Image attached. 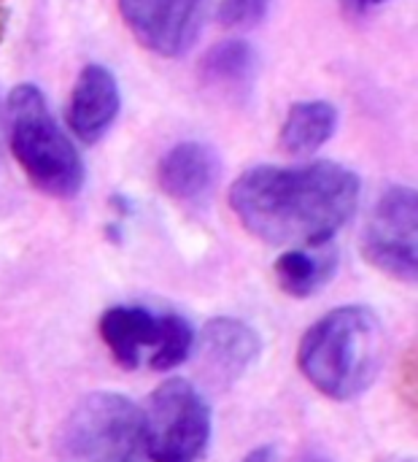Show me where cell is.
<instances>
[{
  "label": "cell",
  "instance_id": "6da1fadb",
  "mask_svg": "<svg viewBox=\"0 0 418 462\" xmlns=\"http://www.w3.org/2000/svg\"><path fill=\"white\" fill-rule=\"evenodd\" d=\"M241 225L273 246H322L354 217L359 176L338 162L257 165L230 189Z\"/></svg>",
  "mask_w": 418,
  "mask_h": 462
},
{
  "label": "cell",
  "instance_id": "7a4b0ae2",
  "mask_svg": "<svg viewBox=\"0 0 418 462\" xmlns=\"http://www.w3.org/2000/svg\"><path fill=\"white\" fill-rule=\"evenodd\" d=\"M384 325L368 306L324 314L300 341L303 376L332 401H354L373 387L384 365Z\"/></svg>",
  "mask_w": 418,
  "mask_h": 462
},
{
  "label": "cell",
  "instance_id": "3957f363",
  "mask_svg": "<svg viewBox=\"0 0 418 462\" xmlns=\"http://www.w3.org/2000/svg\"><path fill=\"white\" fill-rule=\"evenodd\" d=\"M5 122L11 152L27 179L46 195L73 198L84 184V162L35 84L14 87Z\"/></svg>",
  "mask_w": 418,
  "mask_h": 462
},
{
  "label": "cell",
  "instance_id": "277c9868",
  "mask_svg": "<svg viewBox=\"0 0 418 462\" xmlns=\"http://www.w3.org/2000/svg\"><path fill=\"white\" fill-rule=\"evenodd\" d=\"M59 462H149L143 409L119 393L84 395L62 422Z\"/></svg>",
  "mask_w": 418,
  "mask_h": 462
},
{
  "label": "cell",
  "instance_id": "5b68a950",
  "mask_svg": "<svg viewBox=\"0 0 418 462\" xmlns=\"http://www.w3.org/2000/svg\"><path fill=\"white\" fill-rule=\"evenodd\" d=\"M149 462H203L211 444V406L186 379L162 382L143 411Z\"/></svg>",
  "mask_w": 418,
  "mask_h": 462
},
{
  "label": "cell",
  "instance_id": "8992f818",
  "mask_svg": "<svg viewBox=\"0 0 418 462\" xmlns=\"http://www.w3.org/2000/svg\"><path fill=\"white\" fill-rule=\"evenodd\" d=\"M418 200L411 187H389L376 203L362 252L384 273L400 282H416Z\"/></svg>",
  "mask_w": 418,
  "mask_h": 462
},
{
  "label": "cell",
  "instance_id": "52a82bcc",
  "mask_svg": "<svg viewBox=\"0 0 418 462\" xmlns=\"http://www.w3.org/2000/svg\"><path fill=\"white\" fill-rule=\"evenodd\" d=\"M132 35L159 57H181L197 41L208 0H116Z\"/></svg>",
  "mask_w": 418,
  "mask_h": 462
},
{
  "label": "cell",
  "instance_id": "ba28073f",
  "mask_svg": "<svg viewBox=\"0 0 418 462\" xmlns=\"http://www.w3.org/2000/svg\"><path fill=\"white\" fill-rule=\"evenodd\" d=\"M119 108H122V92L116 76L105 65L92 62L78 73L76 87L70 92L68 127L78 141L97 143L116 122Z\"/></svg>",
  "mask_w": 418,
  "mask_h": 462
},
{
  "label": "cell",
  "instance_id": "9c48e42d",
  "mask_svg": "<svg viewBox=\"0 0 418 462\" xmlns=\"http://www.w3.org/2000/svg\"><path fill=\"white\" fill-rule=\"evenodd\" d=\"M259 333L235 317H216L200 336V357L211 379L222 384L238 382L259 357Z\"/></svg>",
  "mask_w": 418,
  "mask_h": 462
},
{
  "label": "cell",
  "instance_id": "30bf717a",
  "mask_svg": "<svg viewBox=\"0 0 418 462\" xmlns=\"http://www.w3.org/2000/svg\"><path fill=\"white\" fill-rule=\"evenodd\" d=\"M165 314L143 306H114L100 317V336L114 360L132 371L151 360L162 341Z\"/></svg>",
  "mask_w": 418,
  "mask_h": 462
},
{
  "label": "cell",
  "instance_id": "8fae6325",
  "mask_svg": "<svg viewBox=\"0 0 418 462\" xmlns=\"http://www.w3.org/2000/svg\"><path fill=\"white\" fill-rule=\"evenodd\" d=\"M219 171V157L208 143L184 141L165 152L157 168V179L170 198L195 203L216 187Z\"/></svg>",
  "mask_w": 418,
  "mask_h": 462
},
{
  "label": "cell",
  "instance_id": "7c38bea8",
  "mask_svg": "<svg viewBox=\"0 0 418 462\" xmlns=\"http://www.w3.org/2000/svg\"><path fill=\"white\" fill-rule=\"evenodd\" d=\"M335 271H338V249L332 246V241L322 246H295L276 260L278 287L292 298L316 295L322 287L330 284Z\"/></svg>",
  "mask_w": 418,
  "mask_h": 462
},
{
  "label": "cell",
  "instance_id": "4fadbf2b",
  "mask_svg": "<svg viewBox=\"0 0 418 462\" xmlns=\"http://www.w3.org/2000/svg\"><path fill=\"white\" fill-rule=\"evenodd\" d=\"M338 130V108L327 100L295 103L281 125V143L292 154H311L322 149Z\"/></svg>",
  "mask_w": 418,
  "mask_h": 462
},
{
  "label": "cell",
  "instance_id": "5bb4252c",
  "mask_svg": "<svg viewBox=\"0 0 418 462\" xmlns=\"http://www.w3.org/2000/svg\"><path fill=\"white\" fill-rule=\"evenodd\" d=\"M200 73L208 87L235 95L251 87L257 76V51L246 41H222L203 57Z\"/></svg>",
  "mask_w": 418,
  "mask_h": 462
},
{
  "label": "cell",
  "instance_id": "9a60e30c",
  "mask_svg": "<svg viewBox=\"0 0 418 462\" xmlns=\"http://www.w3.org/2000/svg\"><path fill=\"white\" fill-rule=\"evenodd\" d=\"M192 349H195V330H192V325L181 314H165L162 341H159L157 352L151 355L149 368L151 371H173L181 363H186Z\"/></svg>",
  "mask_w": 418,
  "mask_h": 462
},
{
  "label": "cell",
  "instance_id": "2e32d148",
  "mask_svg": "<svg viewBox=\"0 0 418 462\" xmlns=\"http://www.w3.org/2000/svg\"><path fill=\"white\" fill-rule=\"evenodd\" d=\"M268 8H270V0H219L216 16L224 27L246 30V27L259 24L268 16Z\"/></svg>",
  "mask_w": 418,
  "mask_h": 462
},
{
  "label": "cell",
  "instance_id": "e0dca14e",
  "mask_svg": "<svg viewBox=\"0 0 418 462\" xmlns=\"http://www.w3.org/2000/svg\"><path fill=\"white\" fill-rule=\"evenodd\" d=\"M241 462H278V455H276V449H273L270 444H265V447H259V449L249 452V455H246Z\"/></svg>",
  "mask_w": 418,
  "mask_h": 462
},
{
  "label": "cell",
  "instance_id": "ac0fdd59",
  "mask_svg": "<svg viewBox=\"0 0 418 462\" xmlns=\"http://www.w3.org/2000/svg\"><path fill=\"white\" fill-rule=\"evenodd\" d=\"M300 462H332L324 452H319V449H311V452H305L303 455V460Z\"/></svg>",
  "mask_w": 418,
  "mask_h": 462
},
{
  "label": "cell",
  "instance_id": "d6986e66",
  "mask_svg": "<svg viewBox=\"0 0 418 462\" xmlns=\"http://www.w3.org/2000/svg\"><path fill=\"white\" fill-rule=\"evenodd\" d=\"M3 130H5V108L0 106V146H3Z\"/></svg>",
  "mask_w": 418,
  "mask_h": 462
},
{
  "label": "cell",
  "instance_id": "ffe728a7",
  "mask_svg": "<svg viewBox=\"0 0 418 462\" xmlns=\"http://www.w3.org/2000/svg\"><path fill=\"white\" fill-rule=\"evenodd\" d=\"M3 24H5V0H0V32H3Z\"/></svg>",
  "mask_w": 418,
  "mask_h": 462
},
{
  "label": "cell",
  "instance_id": "44dd1931",
  "mask_svg": "<svg viewBox=\"0 0 418 462\" xmlns=\"http://www.w3.org/2000/svg\"><path fill=\"white\" fill-rule=\"evenodd\" d=\"M357 3L365 8V5H378V3H386V0H357Z\"/></svg>",
  "mask_w": 418,
  "mask_h": 462
}]
</instances>
